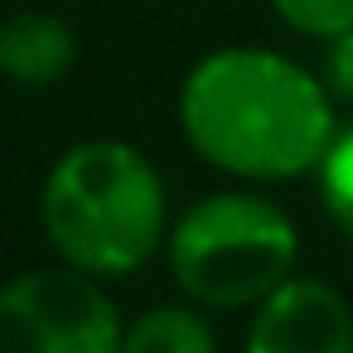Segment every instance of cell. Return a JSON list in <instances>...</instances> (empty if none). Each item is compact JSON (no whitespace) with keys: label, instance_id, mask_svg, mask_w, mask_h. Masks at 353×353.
<instances>
[{"label":"cell","instance_id":"30bf717a","mask_svg":"<svg viewBox=\"0 0 353 353\" xmlns=\"http://www.w3.org/2000/svg\"><path fill=\"white\" fill-rule=\"evenodd\" d=\"M319 78H324V88H329V97H334V102L353 107V30H343V34L324 39Z\"/></svg>","mask_w":353,"mask_h":353},{"label":"cell","instance_id":"277c9868","mask_svg":"<svg viewBox=\"0 0 353 353\" xmlns=\"http://www.w3.org/2000/svg\"><path fill=\"white\" fill-rule=\"evenodd\" d=\"M121 334L107 285L68 261L0 285V353H121Z\"/></svg>","mask_w":353,"mask_h":353},{"label":"cell","instance_id":"9c48e42d","mask_svg":"<svg viewBox=\"0 0 353 353\" xmlns=\"http://www.w3.org/2000/svg\"><path fill=\"white\" fill-rule=\"evenodd\" d=\"M271 10L281 15V25L319 44L353 30V0H271Z\"/></svg>","mask_w":353,"mask_h":353},{"label":"cell","instance_id":"7a4b0ae2","mask_svg":"<svg viewBox=\"0 0 353 353\" xmlns=\"http://www.w3.org/2000/svg\"><path fill=\"white\" fill-rule=\"evenodd\" d=\"M39 223L59 261L112 281L141 271L170 232L160 170L126 141H83L63 150L39 189Z\"/></svg>","mask_w":353,"mask_h":353},{"label":"cell","instance_id":"6da1fadb","mask_svg":"<svg viewBox=\"0 0 353 353\" xmlns=\"http://www.w3.org/2000/svg\"><path fill=\"white\" fill-rule=\"evenodd\" d=\"M179 126L213 170L261 184L319 170L339 136L324 78L256 44L213 49L184 73Z\"/></svg>","mask_w":353,"mask_h":353},{"label":"cell","instance_id":"8992f818","mask_svg":"<svg viewBox=\"0 0 353 353\" xmlns=\"http://www.w3.org/2000/svg\"><path fill=\"white\" fill-rule=\"evenodd\" d=\"M78 63V34L54 10H20L0 20V73L20 88H54Z\"/></svg>","mask_w":353,"mask_h":353},{"label":"cell","instance_id":"52a82bcc","mask_svg":"<svg viewBox=\"0 0 353 353\" xmlns=\"http://www.w3.org/2000/svg\"><path fill=\"white\" fill-rule=\"evenodd\" d=\"M121 353H218V334L194 305H150L126 324Z\"/></svg>","mask_w":353,"mask_h":353},{"label":"cell","instance_id":"3957f363","mask_svg":"<svg viewBox=\"0 0 353 353\" xmlns=\"http://www.w3.org/2000/svg\"><path fill=\"white\" fill-rule=\"evenodd\" d=\"M174 285L208 310H256L295 276L300 232L290 213L261 194L223 189L184 208L165 237Z\"/></svg>","mask_w":353,"mask_h":353},{"label":"cell","instance_id":"ba28073f","mask_svg":"<svg viewBox=\"0 0 353 353\" xmlns=\"http://www.w3.org/2000/svg\"><path fill=\"white\" fill-rule=\"evenodd\" d=\"M319 194H324L329 218L353 237V126L339 131L329 155L319 160Z\"/></svg>","mask_w":353,"mask_h":353},{"label":"cell","instance_id":"5b68a950","mask_svg":"<svg viewBox=\"0 0 353 353\" xmlns=\"http://www.w3.org/2000/svg\"><path fill=\"white\" fill-rule=\"evenodd\" d=\"M242 353H353V305L319 276H290L256 305Z\"/></svg>","mask_w":353,"mask_h":353}]
</instances>
